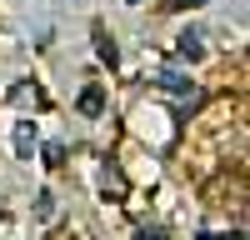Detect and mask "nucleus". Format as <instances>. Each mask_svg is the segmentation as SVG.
Listing matches in <instances>:
<instances>
[{
	"label": "nucleus",
	"instance_id": "1",
	"mask_svg": "<svg viewBox=\"0 0 250 240\" xmlns=\"http://www.w3.org/2000/svg\"><path fill=\"white\" fill-rule=\"evenodd\" d=\"M30 150H35V120H20V130H15V155L30 160Z\"/></svg>",
	"mask_w": 250,
	"mask_h": 240
},
{
	"label": "nucleus",
	"instance_id": "2",
	"mask_svg": "<svg viewBox=\"0 0 250 240\" xmlns=\"http://www.w3.org/2000/svg\"><path fill=\"white\" fill-rule=\"evenodd\" d=\"M80 110H85V115H100V110H105V90H100V85H85V95H80Z\"/></svg>",
	"mask_w": 250,
	"mask_h": 240
},
{
	"label": "nucleus",
	"instance_id": "3",
	"mask_svg": "<svg viewBox=\"0 0 250 240\" xmlns=\"http://www.w3.org/2000/svg\"><path fill=\"white\" fill-rule=\"evenodd\" d=\"M180 55H185V60H200V55H205V45H200V35H195V30H185V35H180Z\"/></svg>",
	"mask_w": 250,
	"mask_h": 240
},
{
	"label": "nucleus",
	"instance_id": "4",
	"mask_svg": "<svg viewBox=\"0 0 250 240\" xmlns=\"http://www.w3.org/2000/svg\"><path fill=\"white\" fill-rule=\"evenodd\" d=\"M95 40H100V60H105V65L115 70V60H120V50H115V40H110L105 30H95Z\"/></svg>",
	"mask_w": 250,
	"mask_h": 240
},
{
	"label": "nucleus",
	"instance_id": "5",
	"mask_svg": "<svg viewBox=\"0 0 250 240\" xmlns=\"http://www.w3.org/2000/svg\"><path fill=\"white\" fill-rule=\"evenodd\" d=\"M155 85H160V90H170V95H185V90H190V85H185V80H180V75H160V80H155Z\"/></svg>",
	"mask_w": 250,
	"mask_h": 240
},
{
	"label": "nucleus",
	"instance_id": "6",
	"mask_svg": "<svg viewBox=\"0 0 250 240\" xmlns=\"http://www.w3.org/2000/svg\"><path fill=\"white\" fill-rule=\"evenodd\" d=\"M35 215H40V220H50V215H55V200H50V195H40V205H35Z\"/></svg>",
	"mask_w": 250,
	"mask_h": 240
},
{
	"label": "nucleus",
	"instance_id": "7",
	"mask_svg": "<svg viewBox=\"0 0 250 240\" xmlns=\"http://www.w3.org/2000/svg\"><path fill=\"white\" fill-rule=\"evenodd\" d=\"M165 5H175V10H185V5H205V0H165Z\"/></svg>",
	"mask_w": 250,
	"mask_h": 240
},
{
	"label": "nucleus",
	"instance_id": "8",
	"mask_svg": "<svg viewBox=\"0 0 250 240\" xmlns=\"http://www.w3.org/2000/svg\"><path fill=\"white\" fill-rule=\"evenodd\" d=\"M130 5H140V0H130Z\"/></svg>",
	"mask_w": 250,
	"mask_h": 240
}]
</instances>
